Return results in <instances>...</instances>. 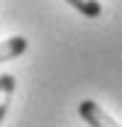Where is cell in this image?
Returning a JSON list of instances; mask_svg holds the SVG:
<instances>
[{
    "label": "cell",
    "mask_w": 122,
    "mask_h": 127,
    "mask_svg": "<svg viewBox=\"0 0 122 127\" xmlns=\"http://www.w3.org/2000/svg\"><path fill=\"white\" fill-rule=\"evenodd\" d=\"M77 111H80V117L85 119L90 127H122L120 122H114L96 101H82L80 106H77Z\"/></svg>",
    "instance_id": "6da1fadb"
},
{
    "label": "cell",
    "mask_w": 122,
    "mask_h": 127,
    "mask_svg": "<svg viewBox=\"0 0 122 127\" xmlns=\"http://www.w3.org/2000/svg\"><path fill=\"white\" fill-rule=\"evenodd\" d=\"M27 37H21V34H16V37H8L0 42V64L3 61H11V58H16V56H21L27 50Z\"/></svg>",
    "instance_id": "7a4b0ae2"
},
{
    "label": "cell",
    "mask_w": 122,
    "mask_h": 127,
    "mask_svg": "<svg viewBox=\"0 0 122 127\" xmlns=\"http://www.w3.org/2000/svg\"><path fill=\"white\" fill-rule=\"evenodd\" d=\"M13 90H16V77H13V74H3V77H0V125H3V119L8 114Z\"/></svg>",
    "instance_id": "3957f363"
},
{
    "label": "cell",
    "mask_w": 122,
    "mask_h": 127,
    "mask_svg": "<svg viewBox=\"0 0 122 127\" xmlns=\"http://www.w3.org/2000/svg\"><path fill=\"white\" fill-rule=\"evenodd\" d=\"M72 8H77L82 16H88V19H98V16L104 13V8L98 0H66Z\"/></svg>",
    "instance_id": "277c9868"
}]
</instances>
